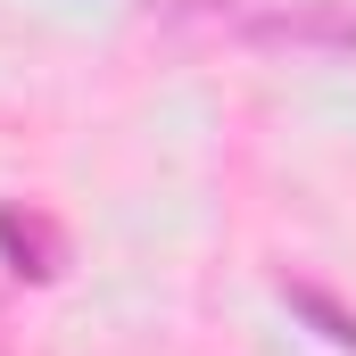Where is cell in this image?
<instances>
[{
	"instance_id": "obj_3",
	"label": "cell",
	"mask_w": 356,
	"mask_h": 356,
	"mask_svg": "<svg viewBox=\"0 0 356 356\" xmlns=\"http://www.w3.org/2000/svg\"><path fill=\"white\" fill-rule=\"evenodd\" d=\"M290 307H298V315H307V323H315L332 348H356V315L332 298V290H315V282H290Z\"/></svg>"
},
{
	"instance_id": "obj_1",
	"label": "cell",
	"mask_w": 356,
	"mask_h": 356,
	"mask_svg": "<svg viewBox=\"0 0 356 356\" xmlns=\"http://www.w3.org/2000/svg\"><path fill=\"white\" fill-rule=\"evenodd\" d=\"M0 257H8V273H25V282H50L67 249H58L50 216H25V207H0Z\"/></svg>"
},
{
	"instance_id": "obj_2",
	"label": "cell",
	"mask_w": 356,
	"mask_h": 356,
	"mask_svg": "<svg viewBox=\"0 0 356 356\" xmlns=\"http://www.w3.org/2000/svg\"><path fill=\"white\" fill-rule=\"evenodd\" d=\"M257 42H332V50H356V17H340V8H290V17H257Z\"/></svg>"
}]
</instances>
